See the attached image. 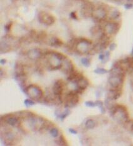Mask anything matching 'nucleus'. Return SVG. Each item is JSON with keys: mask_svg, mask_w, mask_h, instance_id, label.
<instances>
[{"mask_svg": "<svg viewBox=\"0 0 133 146\" xmlns=\"http://www.w3.org/2000/svg\"><path fill=\"white\" fill-rule=\"evenodd\" d=\"M111 115L118 122L125 124L129 118V113L124 106L121 105H114L111 109Z\"/></svg>", "mask_w": 133, "mask_h": 146, "instance_id": "1", "label": "nucleus"}, {"mask_svg": "<svg viewBox=\"0 0 133 146\" xmlns=\"http://www.w3.org/2000/svg\"><path fill=\"white\" fill-rule=\"evenodd\" d=\"M27 95L33 100H39L43 96V92L38 86L36 84L29 85L25 90Z\"/></svg>", "mask_w": 133, "mask_h": 146, "instance_id": "2", "label": "nucleus"}, {"mask_svg": "<svg viewBox=\"0 0 133 146\" xmlns=\"http://www.w3.org/2000/svg\"><path fill=\"white\" fill-rule=\"evenodd\" d=\"M79 101V96L78 93L74 91H72L66 94L65 99V106L69 108L75 107Z\"/></svg>", "mask_w": 133, "mask_h": 146, "instance_id": "3", "label": "nucleus"}, {"mask_svg": "<svg viewBox=\"0 0 133 146\" xmlns=\"http://www.w3.org/2000/svg\"><path fill=\"white\" fill-rule=\"evenodd\" d=\"M38 19L42 24L46 26H50L55 21V17L50 13L45 11L40 12L38 15Z\"/></svg>", "mask_w": 133, "mask_h": 146, "instance_id": "4", "label": "nucleus"}, {"mask_svg": "<svg viewBox=\"0 0 133 146\" xmlns=\"http://www.w3.org/2000/svg\"><path fill=\"white\" fill-rule=\"evenodd\" d=\"M92 44V42L87 39H81L77 41L75 44V48L78 52L81 53L85 54L89 52L90 49V46Z\"/></svg>", "mask_w": 133, "mask_h": 146, "instance_id": "5", "label": "nucleus"}, {"mask_svg": "<svg viewBox=\"0 0 133 146\" xmlns=\"http://www.w3.org/2000/svg\"><path fill=\"white\" fill-rule=\"evenodd\" d=\"M120 25L116 22H109L104 27V32L106 35H114L119 31Z\"/></svg>", "mask_w": 133, "mask_h": 146, "instance_id": "6", "label": "nucleus"}, {"mask_svg": "<svg viewBox=\"0 0 133 146\" xmlns=\"http://www.w3.org/2000/svg\"><path fill=\"white\" fill-rule=\"evenodd\" d=\"M65 83L62 80H57L54 83L53 86V93L55 96L60 97L62 94L63 93V90H64Z\"/></svg>", "mask_w": 133, "mask_h": 146, "instance_id": "7", "label": "nucleus"}, {"mask_svg": "<svg viewBox=\"0 0 133 146\" xmlns=\"http://www.w3.org/2000/svg\"><path fill=\"white\" fill-rule=\"evenodd\" d=\"M4 120L6 124L12 127H18L20 125V119L18 117H15L13 114L7 115L4 118Z\"/></svg>", "mask_w": 133, "mask_h": 146, "instance_id": "8", "label": "nucleus"}, {"mask_svg": "<svg viewBox=\"0 0 133 146\" xmlns=\"http://www.w3.org/2000/svg\"><path fill=\"white\" fill-rule=\"evenodd\" d=\"M62 70L65 74H69L74 72V66L72 64V62L69 59H66L63 60V63H62Z\"/></svg>", "mask_w": 133, "mask_h": 146, "instance_id": "9", "label": "nucleus"}, {"mask_svg": "<svg viewBox=\"0 0 133 146\" xmlns=\"http://www.w3.org/2000/svg\"><path fill=\"white\" fill-rule=\"evenodd\" d=\"M92 15L95 18L98 20H104L107 17V11L104 8L98 7L93 11Z\"/></svg>", "mask_w": 133, "mask_h": 146, "instance_id": "10", "label": "nucleus"}, {"mask_svg": "<svg viewBox=\"0 0 133 146\" xmlns=\"http://www.w3.org/2000/svg\"><path fill=\"white\" fill-rule=\"evenodd\" d=\"M122 94V90L121 88H117L110 90L108 93V98L111 99V100H116L118 98H120Z\"/></svg>", "mask_w": 133, "mask_h": 146, "instance_id": "11", "label": "nucleus"}, {"mask_svg": "<svg viewBox=\"0 0 133 146\" xmlns=\"http://www.w3.org/2000/svg\"><path fill=\"white\" fill-rule=\"evenodd\" d=\"M42 52L40 48H33L28 52V56L31 59H40L42 57Z\"/></svg>", "mask_w": 133, "mask_h": 146, "instance_id": "12", "label": "nucleus"}, {"mask_svg": "<svg viewBox=\"0 0 133 146\" xmlns=\"http://www.w3.org/2000/svg\"><path fill=\"white\" fill-rule=\"evenodd\" d=\"M82 78H84V76L81 72H77V71H76L75 72V71H74V72L70 73V75H69V77H68L67 80L70 81L72 82H77L80 79H82Z\"/></svg>", "mask_w": 133, "mask_h": 146, "instance_id": "13", "label": "nucleus"}, {"mask_svg": "<svg viewBox=\"0 0 133 146\" xmlns=\"http://www.w3.org/2000/svg\"><path fill=\"white\" fill-rule=\"evenodd\" d=\"M49 45L51 47H59L63 45V42L57 37H52L49 40Z\"/></svg>", "mask_w": 133, "mask_h": 146, "instance_id": "14", "label": "nucleus"}, {"mask_svg": "<svg viewBox=\"0 0 133 146\" xmlns=\"http://www.w3.org/2000/svg\"><path fill=\"white\" fill-rule=\"evenodd\" d=\"M96 126V123L92 119H88L85 122V127L87 129H94Z\"/></svg>", "mask_w": 133, "mask_h": 146, "instance_id": "15", "label": "nucleus"}, {"mask_svg": "<svg viewBox=\"0 0 133 146\" xmlns=\"http://www.w3.org/2000/svg\"><path fill=\"white\" fill-rule=\"evenodd\" d=\"M70 113H71L70 110L69 109V108H66V109L65 110L63 113H62L59 115L60 119L61 121H63V120H64L65 119L66 117H67L70 114Z\"/></svg>", "mask_w": 133, "mask_h": 146, "instance_id": "16", "label": "nucleus"}, {"mask_svg": "<svg viewBox=\"0 0 133 146\" xmlns=\"http://www.w3.org/2000/svg\"><path fill=\"white\" fill-rule=\"evenodd\" d=\"M96 106H98L99 108L100 112H101V113L102 114H104L106 112V110H105V108L104 106V103H103L102 101H100V100H97L96 101Z\"/></svg>", "mask_w": 133, "mask_h": 146, "instance_id": "17", "label": "nucleus"}, {"mask_svg": "<svg viewBox=\"0 0 133 146\" xmlns=\"http://www.w3.org/2000/svg\"><path fill=\"white\" fill-rule=\"evenodd\" d=\"M121 16V13L117 9L113 10L112 11H111V15H110V17L113 20H116V19L118 18Z\"/></svg>", "mask_w": 133, "mask_h": 146, "instance_id": "18", "label": "nucleus"}, {"mask_svg": "<svg viewBox=\"0 0 133 146\" xmlns=\"http://www.w3.org/2000/svg\"><path fill=\"white\" fill-rule=\"evenodd\" d=\"M51 54H52L54 56H55L57 58V59H59V60H62V61H63V60L66 59L65 56L63 54H62L60 53V52H51Z\"/></svg>", "mask_w": 133, "mask_h": 146, "instance_id": "19", "label": "nucleus"}, {"mask_svg": "<svg viewBox=\"0 0 133 146\" xmlns=\"http://www.w3.org/2000/svg\"><path fill=\"white\" fill-rule=\"evenodd\" d=\"M50 134L53 137L57 138L59 135V130L57 128L53 127L50 129Z\"/></svg>", "mask_w": 133, "mask_h": 146, "instance_id": "20", "label": "nucleus"}, {"mask_svg": "<svg viewBox=\"0 0 133 146\" xmlns=\"http://www.w3.org/2000/svg\"><path fill=\"white\" fill-rule=\"evenodd\" d=\"M81 63L83 66H85L86 67H89L90 66V59H88V58H82L81 59Z\"/></svg>", "mask_w": 133, "mask_h": 146, "instance_id": "21", "label": "nucleus"}, {"mask_svg": "<svg viewBox=\"0 0 133 146\" xmlns=\"http://www.w3.org/2000/svg\"><path fill=\"white\" fill-rule=\"evenodd\" d=\"M5 138H6L5 139H6V140H7V141H8V142H12L13 140H14L15 136L13 133L9 132H7V133H6V136H5Z\"/></svg>", "mask_w": 133, "mask_h": 146, "instance_id": "22", "label": "nucleus"}, {"mask_svg": "<svg viewBox=\"0 0 133 146\" xmlns=\"http://www.w3.org/2000/svg\"><path fill=\"white\" fill-rule=\"evenodd\" d=\"M94 72L98 74H105V73L108 72V71L105 69L98 67V68H97L96 69H95Z\"/></svg>", "mask_w": 133, "mask_h": 146, "instance_id": "23", "label": "nucleus"}, {"mask_svg": "<svg viewBox=\"0 0 133 146\" xmlns=\"http://www.w3.org/2000/svg\"><path fill=\"white\" fill-rule=\"evenodd\" d=\"M24 103H25V105H26V106H27V107L33 106V105L35 104V101L30 99H26L25 101H24Z\"/></svg>", "mask_w": 133, "mask_h": 146, "instance_id": "24", "label": "nucleus"}, {"mask_svg": "<svg viewBox=\"0 0 133 146\" xmlns=\"http://www.w3.org/2000/svg\"><path fill=\"white\" fill-rule=\"evenodd\" d=\"M59 142H60V145H67V143H66V141L65 139L64 136L63 135L60 136L59 139Z\"/></svg>", "mask_w": 133, "mask_h": 146, "instance_id": "25", "label": "nucleus"}, {"mask_svg": "<svg viewBox=\"0 0 133 146\" xmlns=\"http://www.w3.org/2000/svg\"><path fill=\"white\" fill-rule=\"evenodd\" d=\"M109 57H110L109 51H106L105 53V57H104V60H102V64H105V63H107V62L109 60Z\"/></svg>", "mask_w": 133, "mask_h": 146, "instance_id": "26", "label": "nucleus"}, {"mask_svg": "<svg viewBox=\"0 0 133 146\" xmlns=\"http://www.w3.org/2000/svg\"><path fill=\"white\" fill-rule=\"evenodd\" d=\"M85 106H87V107L90 108H94L96 106V102H93L92 101H87L85 103Z\"/></svg>", "mask_w": 133, "mask_h": 146, "instance_id": "27", "label": "nucleus"}, {"mask_svg": "<svg viewBox=\"0 0 133 146\" xmlns=\"http://www.w3.org/2000/svg\"><path fill=\"white\" fill-rule=\"evenodd\" d=\"M116 47H117L116 44H115V43H112V44H111L109 46L110 51H114V50L116 49Z\"/></svg>", "mask_w": 133, "mask_h": 146, "instance_id": "28", "label": "nucleus"}, {"mask_svg": "<svg viewBox=\"0 0 133 146\" xmlns=\"http://www.w3.org/2000/svg\"><path fill=\"white\" fill-rule=\"evenodd\" d=\"M124 7L126 9H129L133 7V5L131 3H127L124 5Z\"/></svg>", "mask_w": 133, "mask_h": 146, "instance_id": "29", "label": "nucleus"}, {"mask_svg": "<svg viewBox=\"0 0 133 146\" xmlns=\"http://www.w3.org/2000/svg\"><path fill=\"white\" fill-rule=\"evenodd\" d=\"M70 17H71V18H72L73 19H75V20H77V15L75 14V12H72V13H70Z\"/></svg>", "mask_w": 133, "mask_h": 146, "instance_id": "30", "label": "nucleus"}, {"mask_svg": "<svg viewBox=\"0 0 133 146\" xmlns=\"http://www.w3.org/2000/svg\"><path fill=\"white\" fill-rule=\"evenodd\" d=\"M69 131L72 134H77V131L76 130L74 129V128H69Z\"/></svg>", "mask_w": 133, "mask_h": 146, "instance_id": "31", "label": "nucleus"}, {"mask_svg": "<svg viewBox=\"0 0 133 146\" xmlns=\"http://www.w3.org/2000/svg\"><path fill=\"white\" fill-rule=\"evenodd\" d=\"M104 57H105V54H100L99 56V59L100 60H101V61L104 60Z\"/></svg>", "mask_w": 133, "mask_h": 146, "instance_id": "32", "label": "nucleus"}, {"mask_svg": "<svg viewBox=\"0 0 133 146\" xmlns=\"http://www.w3.org/2000/svg\"><path fill=\"white\" fill-rule=\"evenodd\" d=\"M0 63H1V64L2 65H4L5 63H6V59H1V60H0Z\"/></svg>", "mask_w": 133, "mask_h": 146, "instance_id": "33", "label": "nucleus"}, {"mask_svg": "<svg viewBox=\"0 0 133 146\" xmlns=\"http://www.w3.org/2000/svg\"><path fill=\"white\" fill-rule=\"evenodd\" d=\"M10 27H11V24H8V25H6V26H5V30H6L7 31H9V28Z\"/></svg>", "mask_w": 133, "mask_h": 146, "instance_id": "34", "label": "nucleus"}, {"mask_svg": "<svg viewBox=\"0 0 133 146\" xmlns=\"http://www.w3.org/2000/svg\"><path fill=\"white\" fill-rule=\"evenodd\" d=\"M130 130H131V132L133 133V123L132 124V125H131V128H130Z\"/></svg>", "mask_w": 133, "mask_h": 146, "instance_id": "35", "label": "nucleus"}, {"mask_svg": "<svg viewBox=\"0 0 133 146\" xmlns=\"http://www.w3.org/2000/svg\"><path fill=\"white\" fill-rule=\"evenodd\" d=\"M131 55H132V57H133V48H132V52H131Z\"/></svg>", "mask_w": 133, "mask_h": 146, "instance_id": "36", "label": "nucleus"}]
</instances>
